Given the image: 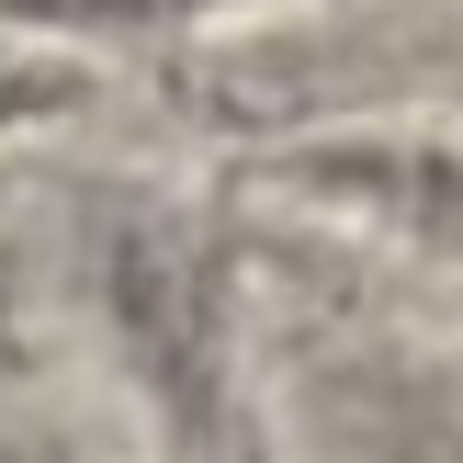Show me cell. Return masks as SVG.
Segmentation results:
<instances>
[{"label":"cell","mask_w":463,"mask_h":463,"mask_svg":"<svg viewBox=\"0 0 463 463\" xmlns=\"http://www.w3.org/2000/svg\"><path fill=\"white\" fill-rule=\"evenodd\" d=\"M68 102H80V68L0 34V125H34V113H68Z\"/></svg>","instance_id":"obj_1"},{"label":"cell","mask_w":463,"mask_h":463,"mask_svg":"<svg viewBox=\"0 0 463 463\" xmlns=\"http://www.w3.org/2000/svg\"><path fill=\"white\" fill-rule=\"evenodd\" d=\"M0 12H170V0H0Z\"/></svg>","instance_id":"obj_2"}]
</instances>
